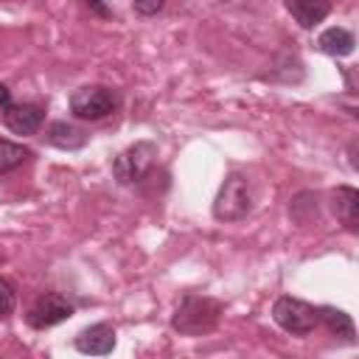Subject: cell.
<instances>
[{
  "label": "cell",
  "instance_id": "cell-1",
  "mask_svg": "<svg viewBox=\"0 0 359 359\" xmlns=\"http://www.w3.org/2000/svg\"><path fill=\"white\" fill-rule=\"evenodd\" d=\"M224 306L208 294H185L171 317V325L174 331L185 334V337H202V334H210L216 325H219V317H222Z\"/></svg>",
  "mask_w": 359,
  "mask_h": 359
},
{
  "label": "cell",
  "instance_id": "cell-2",
  "mask_svg": "<svg viewBox=\"0 0 359 359\" xmlns=\"http://www.w3.org/2000/svg\"><path fill=\"white\" fill-rule=\"evenodd\" d=\"M252 210V185L244 174L233 171L224 177L216 199H213V216L219 222H238Z\"/></svg>",
  "mask_w": 359,
  "mask_h": 359
},
{
  "label": "cell",
  "instance_id": "cell-3",
  "mask_svg": "<svg viewBox=\"0 0 359 359\" xmlns=\"http://www.w3.org/2000/svg\"><path fill=\"white\" fill-rule=\"evenodd\" d=\"M118 107H121L118 93L104 84H84L70 95V112L81 121H101L112 115Z\"/></svg>",
  "mask_w": 359,
  "mask_h": 359
},
{
  "label": "cell",
  "instance_id": "cell-4",
  "mask_svg": "<svg viewBox=\"0 0 359 359\" xmlns=\"http://www.w3.org/2000/svg\"><path fill=\"white\" fill-rule=\"evenodd\" d=\"M154 157H157V146L151 140H137L135 146H129L126 151H121L115 157L112 174H115V180L121 185H135L151 171Z\"/></svg>",
  "mask_w": 359,
  "mask_h": 359
},
{
  "label": "cell",
  "instance_id": "cell-5",
  "mask_svg": "<svg viewBox=\"0 0 359 359\" xmlns=\"http://www.w3.org/2000/svg\"><path fill=\"white\" fill-rule=\"evenodd\" d=\"M272 317L283 331L297 334V337L314 331V325L320 323L317 309L309 306L306 300H297V297H278L275 306H272Z\"/></svg>",
  "mask_w": 359,
  "mask_h": 359
},
{
  "label": "cell",
  "instance_id": "cell-6",
  "mask_svg": "<svg viewBox=\"0 0 359 359\" xmlns=\"http://www.w3.org/2000/svg\"><path fill=\"white\" fill-rule=\"evenodd\" d=\"M67 317H73V306H70L62 294L48 292V294H42V297L28 309V317H25V320H28L31 328L42 331V328H50V325L65 323Z\"/></svg>",
  "mask_w": 359,
  "mask_h": 359
},
{
  "label": "cell",
  "instance_id": "cell-7",
  "mask_svg": "<svg viewBox=\"0 0 359 359\" xmlns=\"http://www.w3.org/2000/svg\"><path fill=\"white\" fill-rule=\"evenodd\" d=\"M45 121V109L39 104H8L3 107V123L14 135H34Z\"/></svg>",
  "mask_w": 359,
  "mask_h": 359
},
{
  "label": "cell",
  "instance_id": "cell-8",
  "mask_svg": "<svg viewBox=\"0 0 359 359\" xmlns=\"http://www.w3.org/2000/svg\"><path fill=\"white\" fill-rule=\"evenodd\" d=\"M76 348L90 356H107L115 348V328L109 323H95L76 337Z\"/></svg>",
  "mask_w": 359,
  "mask_h": 359
},
{
  "label": "cell",
  "instance_id": "cell-9",
  "mask_svg": "<svg viewBox=\"0 0 359 359\" xmlns=\"http://www.w3.org/2000/svg\"><path fill=\"white\" fill-rule=\"evenodd\" d=\"M286 11L294 17L297 25L314 28L317 22H323L328 17L331 0H286Z\"/></svg>",
  "mask_w": 359,
  "mask_h": 359
},
{
  "label": "cell",
  "instance_id": "cell-10",
  "mask_svg": "<svg viewBox=\"0 0 359 359\" xmlns=\"http://www.w3.org/2000/svg\"><path fill=\"white\" fill-rule=\"evenodd\" d=\"M334 213L348 230H356L359 227V191L351 185H339L334 191Z\"/></svg>",
  "mask_w": 359,
  "mask_h": 359
},
{
  "label": "cell",
  "instance_id": "cell-11",
  "mask_svg": "<svg viewBox=\"0 0 359 359\" xmlns=\"http://www.w3.org/2000/svg\"><path fill=\"white\" fill-rule=\"evenodd\" d=\"M317 320H323V323H325V328H328L334 337H339V339H345V342H356L353 320H351V314H345L342 309L323 306V309H317Z\"/></svg>",
  "mask_w": 359,
  "mask_h": 359
},
{
  "label": "cell",
  "instance_id": "cell-12",
  "mask_svg": "<svg viewBox=\"0 0 359 359\" xmlns=\"http://www.w3.org/2000/svg\"><path fill=\"white\" fill-rule=\"evenodd\" d=\"M353 45H356L353 42V34L345 31V28H328L317 39V48L323 53H328V56H351L353 53Z\"/></svg>",
  "mask_w": 359,
  "mask_h": 359
},
{
  "label": "cell",
  "instance_id": "cell-13",
  "mask_svg": "<svg viewBox=\"0 0 359 359\" xmlns=\"http://www.w3.org/2000/svg\"><path fill=\"white\" fill-rule=\"evenodd\" d=\"M84 140H87L84 132L65 121H53L48 129V143H53L59 149H79V146H84Z\"/></svg>",
  "mask_w": 359,
  "mask_h": 359
},
{
  "label": "cell",
  "instance_id": "cell-14",
  "mask_svg": "<svg viewBox=\"0 0 359 359\" xmlns=\"http://www.w3.org/2000/svg\"><path fill=\"white\" fill-rule=\"evenodd\" d=\"M28 157H31V149H25L22 143L0 137V174H8L14 168H20Z\"/></svg>",
  "mask_w": 359,
  "mask_h": 359
},
{
  "label": "cell",
  "instance_id": "cell-15",
  "mask_svg": "<svg viewBox=\"0 0 359 359\" xmlns=\"http://www.w3.org/2000/svg\"><path fill=\"white\" fill-rule=\"evenodd\" d=\"M14 303H17V294H14V286L0 278V320H6L11 311H14Z\"/></svg>",
  "mask_w": 359,
  "mask_h": 359
},
{
  "label": "cell",
  "instance_id": "cell-16",
  "mask_svg": "<svg viewBox=\"0 0 359 359\" xmlns=\"http://www.w3.org/2000/svg\"><path fill=\"white\" fill-rule=\"evenodd\" d=\"M132 6H135L137 14H143V17H154V14L165 6V0H132Z\"/></svg>",
  "mask_w": 359,
  "mask_h": 359
},
{
  "label": "cell",
  "instance_id": "cell-17",
  "mask_svg": "<svg viewBox=\"0 0 359 359\" xmlns=\"http://www.w3.org/2000/svg\"><path fill=\"white\" fill-rule=\"evenodd\" d=\"M84 6L95 14V17H104V20H109L112 17V8H109V0H84Z\"/></svg>",
  "mask_w": 359,
  "mask_h": 359
},
{
  "label": "cell",
  "instance_id": "cell-18",
  "mask_svg": "<svg viewBox=\"0 0 359 359\" xmlns=\"http://www.w3.org/2000/svg\"><path fill=\"white\" fill-rule=\"evenodd\" d=\"M8 104H11V90L6 84H0V109L8 107Z\"/></svg>",
  "mask_w": 359,
  "mask_h": 359
}]
</instances>
